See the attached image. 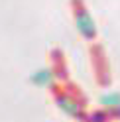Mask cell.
<instances>
[{"mask_svg": "<svg viewBox=\"0 0 120 122\" xmlns=\"http://www.w3.org/2000/svg\"><path fill=\"white\" fill-rule=\"evenodd\" d=\"M55 104L59 106V110L65 112L67 116H73V118H81L83 116V106H81L73 97L69 95H61L55 98Z\"/></svg>", "mask_w": 120, "mask_h": 122, "instance_id": "3", "label": "cell"}, {"mask_svg": "<svg viewBox=\"0 0 120 122\" xmlns=\"http://www.w3.org/2000/svg\"><path fill=\"white\" fill-rule=\"evenodd\" d=\"M71 6H73V22H75V28H77L79 36L83 40H87V41L96 40L99 30H96V24H95V20L91 16V12L83 4V0H73Z\"/></svg>", "mask_w": 120, "mask_h": 122, "instance_id": "1", "label": "cell"}, {"mask_svg": "<svg viewBox=\"0 0 120 122\" xmlns=\"http://www.w3.org/2000/svg\"><path fill=\"white\" fill-rule=\"evenodd\" d=\"M30 81L40 89H51L57 83V73L51 67H41V69H37L30 75Z\"/></svg>", "mask_w": 120, "mask_h": 122, "instance_id": "2", "label": "cell"}, {"mask_svg": "<svg viewBox=\"0 0 120 122\" xmlns=\"http://www.w3.org/2000/svg\"><path fill=\"white\" fill-rule=\"evenodd\" d=\"M99 101H100L102 106H106L108 110L120 108V93H104V95H100Z\"/></svg>", "mask_w": 120, "mask_h": 122, "instance_id": "4", "label": "cell"}]
</instances>
